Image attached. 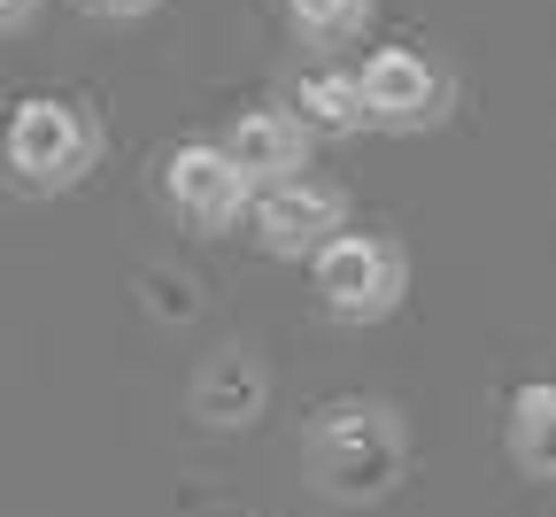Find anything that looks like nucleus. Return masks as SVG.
<instances>
[{
    "label": "nucleus",
    "instance_id": "ddd939ff",
    "mask_svg": "<svg viewBox=\"0 0 556 517\" xmlns=\"http://www.w3.org/2000/svg\"><path fill=\"white\" fill-rule=\"evenodd\" d=\"M31 9H39V0H0V31H24Z\"/></svg>",
    "mask_w": 556,
    "mask_h": 517
},
{
    "label": "nucleus",
    "instance_id": "0eeeda50",
    "mask_svg": "<svg viewBox=\"0 0 556 517\" xmlns=\"http://www.w3.org/2000/svg\"><path fill=\"white\" fill-rule=\"evenodd\" d=\"M270 402V371H263V355L255 348H217V355H201V371L186 387V409L208 425V432H248Z\"/></svg>",
    "mask_w": 556,
    "mask_h": 517
},
{
    "label": "nucleus",
    "instance_id": "6e6552de",
    "mask_svg": "<svg viewBox=\"0 0 556 517\" xmlns=\"http://www.w3.org/2000/svg\"><path fill=\"white\" fill-rule=\"evenodd\" d=\"M309 124L294 116V109H248V116H232V131H225V155L255 178V193H270V186H294V178H309Z\"/></svg>",
    "mask_w": 556,
    "mask_h": 517
},
{
    "label": "nucleus",
    "instance_id": "f257e3e1",
    "mask_svg": "<svg viewBox=\"0 0 556 517\" xmlns=\"http://www.w3.org/2000/svg\"><path fill=\"white\" fill-rule=\"evenodd\" d=\"M302 464L317 479L325 502H387L402 479H409V425L394 402H364V394H340L309 417L302 432Z\"/></svg>",
    "mask_w": 556,
    "mask_h": 517
},
{
    "label": "nucleus",
    "instance_id": "39448f33",
    "mask_svg": "<svg viewBox=\"0 0 556 517\" xmlns=\"http://www.w3.org/2000/svg\"><path fill=\"white\" fill-rule=\"evenodd\" d=\"M248 232H255V248H263V255H278V263H317V255L348 232V193H340V186H325V178L270 186V193H255Z\"/></svg>",
    "mask_w": 556,
    "mask_h": 517
},
{
    "label": "nucleus",
    "instance_id": "f03ea898",
    "mask_svg": "<svg viewBox=\"0 0 556 517\" xmlns=\"http://www.w3.org/2000/svg\"><path fill=\"white\" fill-rule=\"evenodd\" d=\"M0 163L31 193H70L101 163V116L86 101H70V93H31L0 124Z\"/></svg>",
    "mask_w": 556,
    "mask_h": 517
},
{
    "label": "nucleus",
    "instance_id": "9d476101",
    "mask_svg": "<svg viewBox=\"0 0 556 517\" xmlns=\"http://www.w3.org/2000/svg\"><path fill=\"white\" fill-rule=\"evenodd\" d=\"M503 449L526 479H556V379H526L503 409Z\"/></svg>",
    "mask_w": 556,
    "mask_h": 517
},
{
    "label": "nucleus",
    "instance_id": "9b49d317",
    "mask_svg": "<svg viewBox=\"0 0 556 517\" xmlns=\"http://www.w3.org/2000/svg\"><path fill=\"white\" fill-rule=\"evenodd\" d=\"M379 0H287V24L302 47H348V39H364Z\"/></svg>",
    "mask_w": 556,
    "mask_h": 517
},
{
    "label": "nucleus",
    "instance_id": "f8f14e48",
    "mask_svg": "<svg viewBox=\"0 0 556 517\" xmlns=\"http://www.w3.org/2000/svg\"><path fill=\"white\" fill-rule=\"evenodd\" d=\"M93 16H148V9H163V0H86Z\"/></svg>",
    "mask_w": 556,
    "mask_h": 517
},
{
    "label": "nucleus",
    "instance_id": "7ed1b4c3",
    "mask_svg": "<svg viewBox=\"0 0 556 517\" xmlns=\"http://www.w3.org/2000/svg\"><path fill=\"white\" fill-rule=\"evenodd\" d=\"M309 278H317L325 317H340V325H379V317L402 310V293H409V255H402L394 232H340V240L309 263Z\"/></svg>",
    "mask_w": 556,
    "mask_h": 517
},
{
    "label": "nucleus",
    "instance_id": "423d86ee",
    "mask_svg": "<svg viewBox=\"0 0 556 517\" xmlns=\"http://www.w3.org/2000/svg\"><path fill=\"white\" fill-rule=\"evenodd\" d=\"M364 101L379 131H433L456 109V78L417 47H379L364 62Z\"/></svg>",
    "mask_w": 556,
    "mask_h": 517
},
{
    "label": "nucleus",
    "instance_id": "20e7f679",
    "mask_svg": "<svg viewBox=\"0 0 556 517\" xmlns=\"http://www.w3.org/2000/svg\"><path fill=\"white\" fill-rule=\"evenodd\" d=\"M163 201L201 232H232L240 216H255V178L225 155V139H186L163 155Z\"/></svg>",
    "mask_w": 556,
    "mask_h": 517
},
{
    "label": "nucleus",
    "instance_id": "1a4fd4ad",
    "mask_svg": "<svg viewBox=\"0 0 556 517\" xmlns=\"http://www.w3.org/2000/svg\"><path fill=\"white\" fill-rule=\"evenodd\" d=\"M287 109H294L309 131H325V139L364 131V124H371L364 70H302V78H294V93H287Z\"/></svg>",
    "mask_w": 556,
    "mask_h": 517
}]
</instances>
